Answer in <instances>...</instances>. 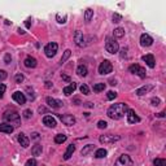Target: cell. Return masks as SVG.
<instances>
[{
  "label": "cell",
  "instance_id": "cell-1",
  "mask_svg": "<svg viewBox=\"0 0 166 166\" xmlns=\"http://www.w3.org/2000/svg\"><path fill=\"white\" fill-rule=\"evenodd\" d=\"M127 112H129L127 104L118 103V104H113V105L109 107L107 114L112 120H121L125 114H127Z\"/></svg>",
  "mask_w": 166,
  "mask_h": 166
},
{
  "label": "cell",
  "instance_id": "cell-2",
  "mask_svg": "<svg viewBox=\"0 0 166 166\" xmlns=\"http://www.w3.org/2000/svg\"><path fill=\"white\" fill-rule=\"evenodd\" d=\"M3 118H4V121L9 122V125H13V127H14V126H18L20 121H21L20 114L17 112H14V110L5 112V113H4V116H3Z\"/></svg>",
  "mask_w": 166,
  "mask_h": 166
},
{
  "label": "cell",
  "instance_id": "cell-3",
  "mask_svg": "<svg viewBox=\"0 0 166 166\" xmlns=\"http://www.w3.org/2000/svg\"><path fill=\"white\" fill-rule=\"evenodd\" d=\"M105 49H107V52H109V53H112V55L117 53V52H118V49H120L118 42H117L114 38H107Z\"/></svg>",
  "mask_w": 166,
  "mask_h": 166
},
{
  "label": "cell",
  "instance_id": "cell-4",
  "mask_svg": "<svg viewBox=\"0 0 166 166\" xmlns=\"http://www.w3.org/2000/svg\"><path fill=\"white\" fill-rule=\"evenodd\" d=\"M129 70H130V73H132V74H135V75H138V77H140V78H145L147 77L145 69H144L143 66H140V65H138V64L130 65Z\"/></svg>",
  "mask_w": 166,
  "mask_h": 166
},
{
  "label": "cell",
  "instance_id": "cell-5",
  "mask_svg": "<svg viewBox=\"0 0 166 166\" xmlns=\"http://www.w3.org/2000/svg\"><path fill=\"white\" fill-rule=\"evenodd\" d=\"M57 49H59V44H57V43H55V42H52V43H48V44L46 46L44 53H46L47 57L52 59L56 53H57Z\"/></svg>",
  "mask_w": 166,
  "mask_h": 166
},
{
  "label": "cell",
  "instance_id": "cell-6",
  "mask_svg": "<svg viewBox=\"0 0 166 166\" xmlns=\"http://www.w3.org/2000/svg\"><path fill=\"white\" fill-rule=\"evenodd\" d=\"M114 166H134V162L129 155H121L116 161Z\"/></svg>",
  "mask_w": 166,
  "mask_h": 166
},
{
  "label": "cell",
  "instance_id": "cell-7",
  "mask_svg": "<svg viewBox=\"0 0 166 166\" xmlns=\"http://www.w3.org/2000/svg\"><path fill=\"white\" fill-rule=\"evenodd\" d=\"M113 72V65L109 60H104L101 64L99 65V73L104 75V74H109Z\"/></svg>",
  "mask_w": 166,
  "mask_h": 166
},
{
  "label": "cell",
  "instance_id": "cell-8",
  "mask_svg": "<svg viewBox=\"0 0 166 166\" xmlns=\"http://www.w3.org/2000/svg\"><path fill=\"white\" fill-rule=\"evenodd\" d=\"M121 139L120 135H112V134H107V135H101L100 136V143L103 144H110V143H114V142H118Z\"/></svg>",
  "mask_w": 166,
  "mask_h": 166
},
{
  "label": "cell",
  "instance_id": "cell-9",
  "mask_svg": "<svg viewBox=\"0 0 166 166\" xmlns=\"http://www.w3.org/2000/svg\"><path fill=\"white\" fill-rule=\"evenodd\" d=\"M59 118L62 121L64 125H66V126H73L77 122L75 117L72 116V114H59Z\"/></svg>",
  "mask_w": 166,
  "mask_h": 166
},
{
  "label": "cell",
  "instance_id": "cell-10",
  "mask_svg": "<svg viewBox=\"0 0 166 166\" xmlns=\"http://www.w3.org/2000/svg\"><path fill=\"white\" fill-rule=\"evenodd\" d=\"M74 42H75V44L78 47H85L86 46L85 35H83V33L79 31V30H77V31L74 33Z\"/></svg>",
  "mask_w": 166,
  "mask_h": 166
},
{
  "label": "cell",
  "instance_id": "cell-11",
  "mask_svg": "<svg viewBox=\"0 0 166 166\" xmlns=\"http://www.w3.org/2000/svg\"><path fill=\"white\" fill-rule=\"evenodd\" d=\"M142 60L145 62L148 66H149L151 69H153L155 66H156V60H155V56L152 55V53H148V55H144L143 57H142Z\"/></svg>",
  "mask_w": 166,
  "mask_h": 166
},
{
  "label": "cell",
  "instance_id": "cell-12",
  "mask_svg": "<svg viewBox=\"0 0 166 166\" xmlns=\"http://www.w3.org/2000/svg\"><path fill=\"white\" fill-rule=\"evenodd\" d=\"M46 101L47 104L49 105L51 108H53V109H59L64 105V103L61 101V100H57V99H53V97H47L46 99Z\"/></svg>",
  "mask_w": 166,
  "mask_h": 166
},
{
  "label": "cell",
  "instance_id": "cell-13",
  "mask_svg": "<svg viewBox=\"0 0 166 166\" xmlns=\"http://www.w3.org/2000/svg\"><path fill=\"white\" fill-rule=\"evenodd\" d=\"M12 97H13V100H14L16 103H18L20 105H24V104L26 103V97H25V95H24L22 92H20V91H16V92L12 95Z\"/></svg>",
  "mask_w": 166,
  "mask_h": 166
},
{
  "label": "cell",
  "instance_id": "cell-14",
  "mask_svg": "<svg viewBox=\"0 0 166 166\" xmlns=\"http://www.w3.org/2000/svg\"><path fill=\"white\" fill-rule=\"evenodd\" d=\"M140 44L143 47H149L153 44V39H152V37H149L148 34H142L140 37Z\"/></svg>",
  "mask_w": 166,
  "mask_h": 166
},
{
  "label": "cell",
  "instance_id": "cell-15",
  "mask_svg": "<svg viewBox=\"0 0 166 166\" xmlns=\"http://www.w3.org/2000/svg\"><path fill=\"white\" fill-rule=\"evenodd\" d=\"M127 122H129V123H138V122H140V118H139V116L134 110L129 109V112H127Z\"/></svg>",
  "mask_w": 166,
  "mask_h": 166
},
{
  "label": "cell",
  "instance_id": "cell-16",
  "mask_svg": "<svg viewBox=\"0 0 166 166\" xmlns=\"http://www.w3.org/2000/svg\"><path fill=\"white\" fill-rule=\"evenodd\" d=\"M17 140H18V143H20L24 148H27V147H29V144H30L29 138L26 136V135H25L24 132H20V134H18V136H17Z\"/></svg>",
  "mask_w": 166,
  "mask_h": 166
},
{
  "label": "cell",
  "instance_id": "cell-17",
  "mask_svg": "<svg viewBox=\"0 0 166 166\" xmlns=\"http://www.w3.org/2000/svg\"><path fill=\"white\" fill-rule=\"evenodd\" d=\"M43 123H44L47 127H56V120L53 118L52 116H46L44 118H43Z\"/></svg>",
  "mask_w": 166,
  "mask_h": 166
},
{
  "label": "cell",
  "instance_id": "cell-18",
  "mask_svg": "<svg viewBox=\"0 0 166 166\" xmlns=\"http://www.w3.org/2000/svg\"><path fill=\"white\" fill-rule=\"evenodd\" d=\"M14 131V127L9 123H0V132H5V134H12Z\"/></svg>",
  "mask_w": 166,
  "mask_h": 166
},
{
  "label": "cell",
  "instance_id": "cell-19",
  "mask_svg": "<svg viewBox=\"0 0 166 166\" xmlns=\"http://www.w3.org/2000/svg\"><path fill=\"white\" fill-rule=\"evenodd\" d=\"M24 65L26 68H35L37 65H38V62H37V60L34 59V57H31V56H29V57H26L25 59V61H24Z\"/></svg>",
  "mask_w": 166,
  "mask_h": 166
},
{
  "label": "cell",
  "instance_id": "cell-20",
  "mask_svg": "<svg viewBox=\"0 0 166 166\" xmlns=\"http://www.w3.org/2000/svg\"><path fill=\"white\" fill-rule=\"evenodd\" d=\"M75 88H77V83H70L69 86H66V87H64V90H62V92H64V95H66V96H69V95H72L74 91H75Z\"/></svg>",
  "mask_w": 166,
  "mask_h": 166
},
{
  "label": "cell",
  "instance_id": "cell-21",
  "mask_svg": "<svg viewBox=\"0 0 166 166\" xmlns=\"http://www.w3.org/2000/svg\"><path fill=\"white\" fill-rule=\"evenodd\" d=\"M151 90H153V86H143V87H140V88H138L135 94H136L138 96H143V95H145L147 92H149Z\"/></svg>",
  "mask_w": 166,
  "mask_h": 166
},
{
  "label": "cell",
  "instance_id": "cell-22",
  "mask_svg": "<svg viewBox=\"0 0 166 166\" xmlns=\"http://www.w3.org/2000/svg\"><path fill=\"white\" fill-rule=\"evenodd\" d=\"M74 151H75V145H74V144H70V145L68 147L66 152H65V155H64V160H69V158H70V157L73 156V153H74Z\"/></svg>",
  "mask_w": 166,
  "mask_h": 166
},
{
  "label": "cell",
  "instance_id": "cell-23",
  "mask_svg": "<svg viewBox=\"0 0 166 166\" xmlns=\"http://www.w3.org/2000/svg\"><path fill=\"white\" fill-rule=\"evenodd\" d=\"M87 73H88V70H87V66L86 65H79V66L77 68V74L79 77H86Z\"/></svg>",
  "mask_w": 166,
  "mask_h": 166
},
{
  "label": "cell",
  "instance_id": "cell-24",
  "mask_svg": "<svg viewBox=\"0 0 166 166\" xmlns=\"http://www.w3.org/2000/svg\"><path fill=\"white\" fill-rule=\"evenodd\" d=\"M42 151H43V148H42L40 144H35V145L31 148L33 156H40V155H42Z\"/></svg>",
  "mask_w": 166,
  "mask_h": 166
},
{
  "label": "cell",
  "instance_id": "cell-25",
  "mask_svg": "<svg viewBox=\"0 0 166 166\" xmlns=\"http://www.w3.org/2000/svg\"><path fill=\"white\" fill-rule=\"evenodd\" d=\"M94 149H95V145H94V144H88V145H86V147L81 151V155H82V156H87V155L90 153V152H92Z\"/></svg>",
  "mask_w": 166,
  "mask_h": 166
},
{
  "label": "cell",
  "instance_id": "cell-26",
  "mask_svg": "<svg viewBox=\"0 0 166 166\" xmlns=\"http://www.w3.org/2000/svg\"><path fill=\"white\" fill-rule=\"evenodd\" d=\"M107 155H108V152H107V149H104V148H100V149L95 152L96 158H104V157H107Z\"/></svg>",
  "mask_w": 166,
  "mask_h": 166
},
{
  "label": "cell",
  "instance_id": "cell-27",
  "mask_svg": "<svg viewBox=\"0 0 166 166\" xmlns=\"http://www.w3.org/2000/svg\"><path fill=\"white\" fill-rule=\"evenodd\" d=\"M66 139H68L66 135L59 134V135H56V136H55V143L56 144H62L64 142H66Z\"/></svg>",
  "mask_w": 166,
  "mask_h": 166
},
{
  "label": "cell",
  "instance_id": "cell-28",
  "mask_svg": "<svg viewBox=\"0 0 166 166\" xmlns=\"http://www.w3.org/2000/svg\"><path fill=\"white\" fill-rule=\"evenodd\" d=\"M92 17H94V11L91 9V8H87L86 12H85V21L86 22H90Z\"/></svg>",
  "mask_w": 166,
  "mask_h": 166
},
{
  "label": "cell",
  "instance_id": "cell-29",
  "mask_svg": "<svg viewBox=\"0 0 166 166\" xmlns=\"http://www.w3.org/2000/svg\"><path fill=\"white\" fill-rule=\"evenodd\" d=\"M113 35H114V38H122L125 35V30L122 27H117V29H114V31H113Z\"/></svg>",
  "mask_w": 166,
  "mask_h": 166
},
{
  "label": "cell",
  "instance_id": "cell-30",
  "mask_svg": "<svg viewBox=\"0 0 166 166\" xmlns=\"http://www.w3.org/2000/svg\"><path fill=\"white\" fill-rule=\"evenodd\" d=\"M105 90V83H97L94 86V92H101Z\"/></svg>",
  "mask_w": 166,
  "mask_h": 166
},
{
  "label": "cell",
  "instance_id": "cell-31",
  "mask_svg": "<svg viewBox=\"0 0 166 166\" xmlns=\"http://www.w3.org/2000/svg\"><path fill=\"white\" fill-rule=\"evenodd\" d=\"M70 55H72V51H70V49H66V51L64 52V56L61 57V61H60V62H61V64L66 62V60H68L69 57H70Z\"/></svg>",
  "mask_w": 166,
  "mask_h": 166
},
{
  "label": "cell",
  "instance_id": "cell-32",
  "mask_svg": "<svg viewBox=\"0 0 166 166\" xmlns=\"http://www.w3.org/2000/svg\"><path fill=\"white\" fill-rule=\"evenodd\" d=\"M56 20H57L59 24H65V22H66V14H61V13H57Z\"/></svg>",
  "mask_w": 166,
  "mask_h": 166
},
{
  "label": "cell",
  "instance_id": "cell-33",
  "mask_svg": "<svg viewBox=\"0 0 166 166\" xmlns=\"http://www.w3.org/2000/svg\"><path fill=\"white\" fill-rule=\"evenodd\" d=\"M155 166H166V160L165 158H156L153 161Z\"/></svg>",
  "mask_w": 166,
  "mask_h": 166
},
{
  "label": "cell",
  "instance_id": "cell-34",
  "mask_svg": "<svg viewBox=\"0 0 166 166\" xmlns=\"http://www.w3.org/2000/svg\"><path fill=\"white\" fill-rule=\"evenodd\" d=\"M79 90H81V92L83 95H88L90 94V88H88V86H87V85H82L79 87Z\"/></svg>",
  "mask_w": 166,
  "mask_h": 166
},
{
  "label": "cell",
  "instance_id": "cell-35",
  "mask_svg": "<svg viewBox=\"0 0 166 166\" xmlns=\"http://www.w3.org/2000/svg\"><path fill=\"white\" fill-rule=\"evenodd\" d=\"M121 21H122V16L118 14V13H114V14H113V22L118 24V22H121Z\"/></svg>",
  "mask_w": 166,
  "mask_h": 166
},
{
  "label": "cell",
  "instance_id": "cell-36",
  "mask_svg": "<svg viewBox=\"0 0 166 166\" xmlns=\"http://www.w3.org/2000/svg\"><path fill=\"white\" fill-rule=\"evenodd\" d=\"M107 97H108V100H114L117 97V92H114V91H109Z\"/></svg>",
  "mask_w": 166,
  "mask_h": 166
},
{
  "label": "cell",
  "instance_id": "cell-37",
  "mask_svg": "<svg viewBox=\"0 0 166 166\" xmlns=\"http://www.w3.org/2000/svg\"><path fill=\"white\" fill-rule=\"evenodd\" d=\"M25 166H37V160H35V158L27 160V162L25 164Z\"/></svg>",
  "mask_w": 166,
  "mask_h": 166
},
{
  "label": "cell",
  "instance_id": "cell-38",
  "mask_svg": "<svg viewBox=\"0 0 166 166\" xmlns=\"http://www.w3.org/2000/svg\"><path fill=\"white\" fill-rule=\"evenodd\" d=\"M5 90H7L5 85H4V83H0V99L3 97V95H4V92H5Z\"/></svg>",
  "mask_w": 166,
  "mask_h": 166
},
{
  "label": "cell",
  "instance_id": "cell-39",
  "mask_svg": "<svg viewBox=\"0 0 166 166\" xmlns=\"http://www.w3.org/2000/svg\"><path fill=\"white\" fill-rule=\"evenodd\" d=\"M31 116H33V112L30 110V109H26V110L24 112V117H25L26 120H29V118H30V117H31Z\"/></svg>",
  "mask_w": 166,
  "mask_h": 166
},
{
  "label": "cell",
  "instance_id": "cell-40",
  "mask_svg": "<svg viewBox=\"0 0 166 166\" xmlns=\"http://www.w3.org/2000/svg\"><path fill=\"white\" fill-rule=\"evenodd\" d=\"M14 79H16V82H17V83H22L25 78H24L22 74H17V75L14 77Z\"/></svg>",
  "mask_w": 166,
  "mask_h": 166
},
{
  "label": "cell",
  "instance_id": "cell-41",
  "mask_svg": "<svg viewBox=\"0 0 166 166\" xmlns=\"http://www.w3.org/2000/svg\"><path fill=\"white\" fill-rule=\"evenodd\" d=\"M107 126H108V123L105 121H99L97 122V127L99 129H107Z\"/></svg>",
  "mask_w": 166,
  "mask_h": 166
},
{
  "label": "cell",
  "instance_id": "cell-42",
  "mask_svg": "<svg viewBox=\"0 0 166 166\" xmlns=\"http://www.w3.org/2000/svg\"><path fill=\"white\" fill-rule=\"evenodd\" d=\"M151 103H152V105H155V107H157V105H160V103H161V100L158 99V97H153L151 100Z\"/></svg>",
  "mask_w": 166,
  "mask_h": 166
},
{
  "label": "cell",
  "instance_id": "cell-43",
  "mask_svg": "<svg viewBox=\"0 0 166 166\" xmlns=\"http://www.w3.org/2000/svg\"><path fill=\"white\" fill-rule=\"evenodd\" d=\"M11 61H12V56L9 53H7L5 56H4V62H5V64H11Z\"/></svg>",
  "mask_w": 166,
  "mask_h": 166
},
{
  "label": "cell",
  "instance_id": "cell-44",
  "mask_svg": "<svg viewBox=\"0 0 166 166\" xmlns=\"http://www.w3.org/2000/svg\"><path fill=\"white\" fill-rule=\"evenodd\" d=\"M7 78V72L5 70H0V82L4 81Z\"/></svg>",
  "mask_w": 166,
  "mask_h": 166
},
{
  "label": "cell",
  "instance_id": "cell-45",
  "mask_svg": "<svg viewBox=\"0 0 166 166\" xmlns=\"http://www.w3.org/2000/svg\"><path fill=\"white\" fill-rule=\"evenodd\" d=\"M61 78H62L65 82H70V77L66 75V74H61Z\"/></svg>",
  "mask_w": 166,
  "mask_h": 166
},
{
  "label": "cell",
  "instance_id": "cell-46",
  "mask_svg": "<svg viewBox=\"0 0 166 166\" xmlns=\"http://www.w3.org/2000/svg\"><path fill=\"white\" fill-rule=\"evenodd\" d=\"M126 52H127V48H122V51H121V57L122 59L126 57Z\"/></svg>",
  "mask_w": 166,
  "mask_h": 166
},
{
  "label": "cell",
  "instance_id": "cell-47",
  "mask_svg": "<svg viewBox=\"0 0 166 166\" xmlns=\"http://www.w3.org/2000/svg\"><path fill=\"white\" fill-rule=\"evenodd\" d=\"M25 25H26V27H30V26H31V18H27L26 20V22H25Z\"/></svg>",
  "mask_w": 166,
  "mask_h": 166
},
{
  "label": "cell",
  "instance_id": "cell-48",
  "mask_svg": "<svg viewBox=\"0 0 166 166\" xmlns=\"http://www.w3.org/2000/svg\"><path fill=\"white\" fill-rule=\"evenodd\" d=\"M31 139H35V140H37V139H39V134H38V132L31 134Z\"/></svg>",
  "mask_w": 166,
  "mask_h": 166
},
{
  "label": "cell",
  "instance_id": "cell-49",
  "mask_svg": "<svg viewBox=\"0 0 166 166\" xmlns=\"http://www.w3.org/2000/svg\"><path fill=\"white\" fill-rule=\"evenodd\" d=\"M156 116L158 117V118H164V117H165V112H160L158 114H156Z\"/></svg>",
  "mask_w": 166,
  "mask_h": 166
},
{
  "label": "cell",
  "instance_id": "cell-50",
  "mask_svg": "<svg viewBox=\"0 0 166 166\" xmlns=\"http://www.w3.org/2000/svg\"><path fill=\"white\" fill-rule=\"evenodd\" d=\"M46 87H47V88H51V87H52V82L47 81V82H46Z\"/></svg>",
  "mask_w": 166,
  "mask_h": 166
},
{
  "label": "cell",
  "instance_id": "cell-51",
  "mask_svg": "<svg viewBox=\"0 0 166 166\" xmlns=\"http://www.w3.org/2000/svg\"><path fill=\"white\" fill-rule=\"evenodd\" d=\"M85 105H86L87 108H94V104H92V103H86Z\"/></svg>",
  "mask_w": 166,
  "mask_h": 166
},
{
  "label": "cell",
  "instance_id": "cell-52",
  "mask_svg": "<svg viewBox=\"0 0 166 166\" xmlns=\"http://www.w3.org/2000/svg\"><path fill=\"white\" fill-rule=\"evenodd\" d=\"M109 83H110V85H112V86H116V85H117V82H116V79H110V81H109Z\"/></svg>",
  "mask_w": 166,
  "mask_h": 166
},
{
  "label": "cell",
  "instance_id": "cell-53",
  "mask_svg": "<svg viewBox=\"0 0 166 166\" xmlns=\"http://www.w3.org/2000/svg\"><path fill=\"white\" fill-rule=\"evenodd\" d=\"M74 103H75L77 105H79V104H81V101H79V99H78V97H77V99H74Z\"/></svg>",
  "mask_w": 166,
  "mask_h": 166
},
{
  "label": "cell",
  "instance_id": "cell-54",
  "mask_svg": "<svg viewBox=\"0 0 166 166\" xmlns=\"http://www.w3.org/2000/svg\"><path fill=\"white\" fill-rule=\"evenodd\" d=\"M46 112V108H39V113H44Z\"/></svg>",
  "mask_w": 166,
  "mask_h": 166
},
{
  "label": "cell",
  "instance_id": "cell-55",
  "mask_svg": "<svg viewBox=\"0 0 166 166\" xmlns=\"http://www.w3.org/2000/svg\"><path fill=\"white\" fill-rule=\"evenodd\" d=\"M18 33L20 34H25V31H24V30H21V29H18Z\"/></svg>",
  "mask_w": 166,
  "mask_h": 166
}]
</instances>
